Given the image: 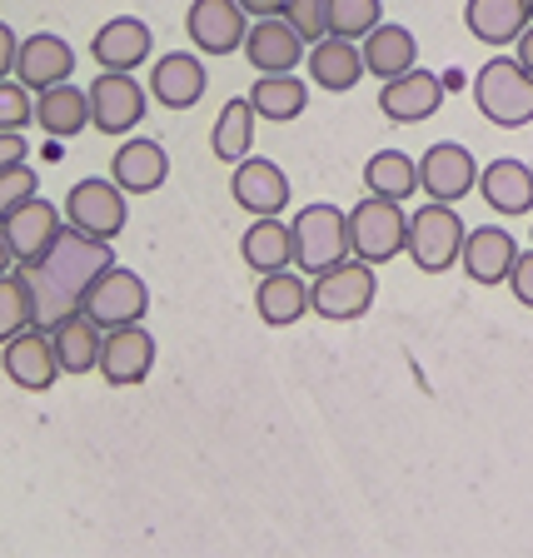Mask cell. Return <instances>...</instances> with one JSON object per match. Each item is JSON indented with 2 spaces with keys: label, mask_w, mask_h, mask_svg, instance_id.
<instances>
[{
  "label": "cell",
  "mask_w": 533,
  "mask_h": 558,
  "mask_svg": "<svg viewBox=\"0 0 533 558\" xmlns=\"http://www.w3.org/2000/svg\"><path fill=\"white\" fill-rule=\"evenodd\" d=\"M110 265H116L110 240L65 225L46 255L35 259V265H25L31 269V284H35V300H40V325H56L65 314L85 310V294L95 290V279Z\"/></svg>",
  "instance_id": "cell-1"
},
{
  "label": "cell",
  "mask_w": 533,
  "mask_h": 558,
  "mask_svg": "<svg viewBox=\"0 0 533 558\" xmlns=\"http://www.w3.org/2000/svg\"><path fill=\"white\" fill-rule=\"evenodd\" d=\"M474 105L479 116L494 120L499 130L533 125V75L519 65V56H494L474 75Z\"/></svg>",
  "instance_id": "cell-2"
},
{
  "label": "cell",
  "mask_w": 533,
  "mask_h": 558,
  "mask_svg": "<svg viewBox=\"0 0 533 558\" xmlns=\"http://www.w3.org/2000/svg\"><path fill=\"white\" fill-rule=\"evenodd\" d=\"M290 230H294V265L310 279L354 255V244H349V215L339 205H304Z\"/></svg>",
  "instance_id": "cell-3"
},
{
  "label": "cell",
  "mask_w": 533,
  "mask_h": 558,
  "mask_svg": "<svg viewBox=\"0 0 533 558\" xmlns=\"http://www.w3.org/2000/svg\"><path fill=\"white\" fill-rule=\"evenodd\" d=\"M464 240H469V230L453 205L429 199L424 209L409 215V259H414L424 275H444L449 265H459V259H464Z\"/></svg>",
  "instance_id": "cell-4"
},
{
  "label": "cell",
  "mask_w": 533,
  "mask_h": 558,
  "mask_svg": "<svg viewBox=\"0 0 533 558\" xmlns=\"http://www.w3.org/2000/svg\"><path fill=\"white\" fill-rule=\"evenodd\" d=\"M374 290H379V279H374V265H370V259H360V255H354V259H339L335 269L314 275V284H310V310L319 314V319L349 325V319L370 314Z\"/></svg>",
  "instance_id": "cell-5"
},
{
  "label": "cell",
  "mask_w": 533,
  "mask_h": 558,
  "mask_svg": "<svg viewBox=\"0 0 533 558\" xmlns=\"http://www.w3.org/2000/svg\"><path fill=\"white\" fill-rule=\"evenodd\" d=\"M349 244L354 255L370 259V265H389L399 259V250H409V215L399 199H360L349 209Z\"/></svg>",
  "instance_id": "cell-6"
},
{
  "label": "cell",
  "mask_w": 533,
  "mask_h": 558,
  "mask_svg": "<svg viewBox=\"0 0 533 558\" xmlns=\"http://www.w3.org/2000/svg\"><path fill=\"white\" fill-rule=\"evenodd\" d=\"M85 314H90L105 335H110V329H125V325H140V319L150 314V290H145V279H140L135 269L110 265L95 279V290L85 294Z\"/></svg>",
  "instance_id": "cell-7"
},
{
  "label": "cell",
  "mask_w": 533,
  "mask_h": 558,
  "mask_svg": "<svg viewBox=\"0 0 533 558\" xmlns=\"http://www.w3.org/2000/svg\"><path fill=\"white\" fill-rule=\"evenodd\" d=\"M145 105H150V90L130 70H100L90 81V110L100 135H130L145 120Z\"/></svg>",
  "instance_id": "cell-8"
},
{
  "label": "cell",
  "mask_w": 533,
  "mask_h": 558,
  "mask_svg": "<svg viewBox=\"0 0 533 558\" xmlns=\"http://www.w3.org/2000/svg\"><path fill=\"white\" fill-rule=\"evenodd\" d=\"M130 220V205H125V190L116 180H81L70 185L65 195V225L85 234H100V240H116Z\"/></svg>",
  "instance_id": "cell-9"
},
{
  "label": "cell",
  "mask_w": 533,
  "mask_h": 558,
  "mask_svg": "<svg viewBox=\"0 0 533 558\" xmlns=\"http://www.w3.org/2000/svg\"><path fill=\"white\" fill-rule=\"evenodd\" d=\"M474 185H479V160L459 140H439V145L424 150V160H419V190L429 199L453 205V199H464Z\"/></svg>",
  "instance_id": "cell-10"
},
{
  "label": "cell",
  "mask_w": 533,
  "mask_h": 558,
  "mask_svg": "<svg viewBox=\"0 0 533 558\" xmlns=\"http://www.w3.org/2000/svg\"><path fill=\"white\" fill-rule=\"evenodd\" d=\"M5 374H11V384L25 389V395H46L50 384L65 374L60 369V354H56V339L46 335V325L5 339Z\"/></svg>",
  "instance_id": "cell-11"
},
{
  "label": "cell",
  "mask_w": 533,
  "mask_h": 558,
  "mask_svg": "<svg viewBox=\"0 0 533 558\" xmlns=\"http://www.w3.org/2000/svg\"><path fill=\"white\" fill-rule=\"evenodd\" d=\"M60 230H65V225H60V209L40 195L5 209V250H11L15 265H35V259L60 240Z\"/></svg>",
  "instance_id": "cell-12"
},
{
  "label": "cell",
  "mask_w": 533,
  "mask_h": 558,
  "mask_svg": "<svg viewBox=\"0 0 533 558\" xmlns=\"http://www.w3.org/2000/svg\"><path fill=\"white\" fill-rule=\"evenodd\" d=\"M155 369V335L145 325H125V329H110L100 349V374L105 384L116 389H135L145 384Z\"/></svg>",
  "instance_id": "cell-13"
},
{
  "label": "cell",
  "mask_w": 533,
  "mask_h": 558,
  "mask_svg": "<svg viewBox=\"0 0 533 558\" xmlns=\"http://www.w3.org/2000/svg\"><path fill=\"white\" fill-rule=\"evenodd\" d=\"M185 31L205 56H230V50H240L250 40L240 0H195L185 15Z\"/></svg>",
  "instance_id": "cell-14"
},
{
  "label": "cell",
  "mask_w": 533,
  "mask_h": 558,
  "mask_svg": "<svg viewBox=\"0 0 533 558\" xmlns=\"http://www.w3.org/2000/svg\"><path fill=\"white\" fill-rule=\"evenodd\" d=\"M444 105V81L434 70H404L399 81H384L379 90V110L384 120H395V125H424Z\"/></svg>",
  "instance_id": "cell-15"
},
{
  "label": "cell",
  "mask_w": 533,
  "mask_h": 558,
  "mask_svg": "<svg viewBox=\"0 0 533 558\" xmlns=\"http://www.w3.org/2000/svg\"><path fill=\"white\" fill-rule=\"evenodd\" d=\"M310 40L294 31L284 15H269V21L250 25V40H244V60L259 70V75H290L300 60H310Z\"/></svg>",
  "instance_id": "cell-16"
},
{
  "label": "cell",
  "mask_w": 533,
  "mask_h": 558,
  "mask_svg": "<svg viewBox=\"0 0 533 558\" xmlns=\"http://www.w3.org/2000/svg\"><path fill=\"white\" fill-rule=\"evenodd\" d=\"M230 195L240 209H250V215H284V205H290V180H284V170H279L275 160H240L234 165V180H230Z\"/></svg>",
  "instance_id": "cell-17"
},
{
  "label": "cell",
  "mask_w": 533,
  "mask_h": 558,
  "mask_svg": "<svg viewBox=\"0 0 533 558\" xmlns=\"http://www.w3.org/2000/svg\"><path fill=\"white\" fill-rule=\"evenodd\" d=\"M205 85H209V75H205V65H199V56H190V50H170V56H160L150 65V100H160L165 110H190V105H199Z\"/></svg>",
  "instance_id": "cell-18"
},
{
  "label": "cell",
  "mask_w": 533,
  "mask_h": 558,
  "mask_svg": "<svg viewBox=\"0 0 533 558\" xmlns=\"http://www.w3.org/2000/svg\"><path fill=\"white\" fill-rule=\"evenodd\" d=\"M155 50V35L145 21L135 15H116V21H105L90 40V56L100 60V70H135L145 65Z\"/></svg>",
  "instance_id": "cell-19"
},
{
  "label": "cell",
  "mask_w": 533,
  "mask_h": 558,
  "mask_svg": "<svg viewBox=\"0 0 533 558\" xmlns=\"http://www.w3.org/2000/svg\"><path fill=\"white\" fill-rule=\"evenodd\" d=\"M513 259H519V240H513L509 230H499V225H479V230H469L464 240V275L474 279V284H509V269Z\"/></svg>",
  "instance_id": "cell-20"
},
{
  "label": "cell",
  "mask_w": 533,
  "mask_h": 558,
  "mask_svg": "<svg viewBox=\"0 0 533 558\" xmlns=\"http://www.w3.org/2000/svg\"><path fill=\"white\" fill-rule=\"evenodd\" d=\"M70 75H75V50L60 40V35L40 31L25 40L21 50V65H15V81L25 85V90H50V85H65Z\"/></svg>",
  "instance_id": "cell-21"
},
{
  "label": "cell",
  "mask_w": 533,
  "mask_h": 558,
  "mask_svg": "<svg viewBox=\"0 0 533 558\" xmlns=\"http://www.w3.org/2000/svg\"><path fill=\"white\" fill-rule=\"evenodd\" d=\"M464 25L484 46H513L533 25V0H464Z\"/></svg>",
  "instance_id": "cell-22"
},
{
  "label": "cell",
  "mask_w": 533,
  "mask_h": 558,
  "mask_svg": "<svg viewBox=\"0 0 533 558\" xmlns=\"http://www.w3.org/2000/svg\"><path fill=\"white\" fill-rule=\"evenodd\" d=\"M110 180L125 195H150L170 180V155H165L160 140H125L120 155L110 160Z\"/></svg>",
  "instance_id": "cell-23"
},
{
  "label": "cell",
  "mask_w": 533,
  "mask_h": 558,
  "mask_svg": "<svg viewBox=\"0 0 533 558\" xmlns=\"http://www.w3.org/2000/svg\"><path fill=\"white\" fill-rule=\"evenodd\" d=\"M35 125L46 130L50 140H70L81 135L85 125H95V110H90V90L81 85H50V90L35 95Z\"/></svg>",
  "instance_id": "cell-24"
},
{
  "label": "cell",
  "mask_w": 533,
  "mask_h": 558,
  "mask_svg": "<svg viewBox=\"0 0 533 558\" xmlns=\"http://www.w3.org/2000/svg\"><path fill=\"white\" fill-rule=\"evenodd\" d=\"M479 195L499 209V215H529L533 209V170L523 160H513V155L488 160L484 170H479Z\"/></svg>",
  "instance_id": "cell-25"
},
{
  "label": "cell",
  "mask_w": 533,
  "mask_h": 558,
  "mask_svg": "<svg viewBox=\"0 0 533 558\" xmlns=\"http://www.w3.org/2000/svg\"><path fill=\"white\" fill-rule=\"evenodd\" d=\"M240 259L255 275H275V269L294 265V230L279 215H259L250 230L240 234Z\"/></svg>",
  "instance_id": "cell-26"
},
{
  "label": "cell",
  "mask_w": 533,
  "mask_h": 558,
  "mask_svg": "<svg viewBox=\"0 0 533 558\" xmlns=\"http://www.w3.org/2000/svg\"><path fill=\"white\" fill-rule=\"evenodd\" d=\"M50 339H56V354H60V369L65 374H90L100 369V349H105V329L95 325L85 310L65 314L50 325Z\"/></svg>",
  "instance_id": "cell-27"
},
{
  "label": "cell",
  "mask_w": 533,
  "mask_h": 558,
  "mask_svg": "<svg viewBox=\"0 0 533 558\" xmlns=\"http://www.w3.org/2000/svg\"><path fill=\"white\" fill-rule=\"evenodd\" d=\"M360 75H370L364 70V50L354 46V40H339V35H329V40H319V46H310V81L319 85V90H354L360 85Z\"/></svg>",
  "instance_id": "cell-28"
},
{
  "label": "cell",
  "mask_w": 533,
  "mask_h": 558,
  "mask_svg": "<svg viewBox=\"0 0 533 558\" xmlns=\"http://www.w3.org/2000/svg\"><path fill=\"white\" fill-rule=\"evenodd\" d=\"M255 310L265 325L284 329V325H300L310 314V284L290 269H275V275H259V290H255Z\"/></svg>",
  "instance_id": "cell-29"
},
{
  "label": "cell",
  "mask_w": 533,
  "mask_h": 558,
  "mask_svg": "<svg viewBox=\"0 0 533 558\" xmlns=\"http://www.w3.org/2000/svg\"><path fill=\"white\" fill-rule=\"evenodd\" d=\"M360 50H364V70L379 75V81H399V75L414 70V60H419V40H414V31H404V25H374V31L360 40Z\"/></svg>",
  "instance_id": "cell-30"
},
{
  "label": "cell",
  "mask_w": 533,
  "mask_h": 558,
  "mask_svg": "<svg viewBox=\"0 0 533 558\" xmlns=\"http://www.w3.org/2000/svg\"><path fill=\"white\" fill-rule=\"evenodd\" d=\"M250 105H255L259 120L290 125V120L304 116V105H310V85L294 81V70H290V75H259L255 90H250Z\"/></svg>",
  "instance_id": "cell-31"
},
{
  "label": "cell",
  "mask_w": 533,
  "mask_h": 558,
  "mask_svg": "<svg viewBox=\"0 0 533 558\" xmlns=\"http://www.w3.org/2000/svg\"><path fill=\"white\" fill-rule=\"evenodd\" d=\"M255 105H250V95H234V100H225L220 120H215V135H209V145H215V160L225 165H240L250 160V145H255Z\"/></svg>",
  "instance_id": "cell-32"
},
{
  "label": "cell",
  "mask_w": 533,
  "mask_h": 558,
  "mask_svg": "<svg viewBox=\"0 0 533 558\" xmlns=\"http://www.w3.org/2000/svg\"><path fill=\"white\" fill-rule=\"evenodd\" d=\"M364 190L379 199H399L404 205L419 190V160H409L404 150H379L364 160Z\"/></svg>",
  "instance_id": "cell-33"
},
{
  "label": "cell",
  "mask_w": 533,
  "mask_h": 558,
  "mask_svg": "<svg viewBox=\"0 0 533 558\" xmlns=\"http://www.w3.org/2000/svg\"><path fill=\"white\" fill-rule=\"evenodd\" d=\"M40 325V300H35V284H31V269L15 265L5 275V314H0V329L5 339L11 335H25V329Z\"/></svg>",
  "instance_id": "cell-34"
},
{
  "label": "cell",
  "mask_w": 533,
  "mask_h": 558,
  "mask_svg": "<svg viewBox=\"0 0 533 558\" xmlns=\"http://www.w3.org/2000/svg\"><path fill=\"white\" fill-rule=\"evenodd\" d=\"M374 25H384V0H329V35L364 40Z\"/></svg>",
  "instance_id": "cell-35"
},
{
  "label": "cell",
  "mask_w": 533,
  "mask_h": 558,
  "mask_svg": "<svg viewBox=\"0 0 533 558\" xmlns=\"http://www.w3.org/2000/svg\"><path fill=\"white\" fill-rule=\"evenodd\" d=\"M284 21H290L310 46H319V40H329V0H290V5H284Z\"/></svg>",
  "instance_id": "cell-36"
},
{
  "label": "cell",
  "mask_w": 533,
  "mask_h": 558,
  "mask_svg": "<svg viewBox=\"0 0 533 558\" xmlns=\"http://www.w3.org/2000/svg\"><path fill=\"white\" fill-rule=\"evenodd\" d=\"M35 90H25L21 81H5L0 85V125L5 130H25V125H35V100H31Z\"/></svg>",
  "instance_id": "cell-37"
},
{
  "label": "cell",
  "mask_w": 533,
  "mask_h": 558,
  "mask_svg": "<svg viewBox=\"0 0 533 558\" xmlns=\"http://www.w3.org/2000/svg\"><path fill=\"white\" fill-rule=\"evenodd\" d=\"M35 195H40V180H35L31 165H11V170L0 174V209H15Z\"/></svg>",
  "instance_id": "cell-38"
},
{
  "label": "cell",
  "mask_w": 533,
  "mask_h": 558,
  "mask_svg": "<svg viewBox=\"0 0 533 558\" xmlns=\"http://www.w3.org/2000/svg\"><path fill=\"white\" fill-rule=\"evenodd\" d=\"M509 290L523 310H533V250H519V259L509 269Z\"/></svg>",
  "instance_id": "cell-39"
},
{
  "label": "cell",
  "mask_w": 533,
  "mask_h": 558,
  "mask_svg": "<svg viewBox=\"0 0 533 558\" xmlns=\"http://www.w3.org/2000/svg\"><path fill=\"white\" fill-rule=\"evenodd\" d=\"M21 50L25 40L11 31V25H0V81H15V65H21Z\"/></svg>",
  "instance_id": "cell-40"
},
{
  "label": "cell",
  "mask_w": 533,
  "mask_h": 558,
  "mask_svg": "<svg viewBox=\"0 0 533 558\" xmlns=\"http://www.w3.org/2000/svg\"><path fill=\"white\" fill-rule=\"evenodd\" d=\"M11 165H25V140H21V130H5V135H0V170H11Z\"/></svg>",
  "instance_id": "cell-41"
},
{
  "label": "cell",
  "mask_w": 533,
  "mask_h": 558,
  "mask_svg": "<svg viewBox=\"0 0 533 558\" xmlns=\"http://www.w3.org/2000/svg\"><path fill=\"white\" fill-rule=\"evenodd\" d=\"M244 15H259V21H269V15H284V5L290 0H240Z\"/></svg>",
  "instance_id": "cell-42"
},
{
  "label": "cell",
  "mask_w": 533,
  "mask_h": 558,
  "mask_svg": "<svg viewBox=\"0 0 533 558\" xmlns=\"http://www.w3.org/2000/svg\"><path fill=\"white\" fill-rule=\"evenodd\" d=\"M513 46H519V65H523V70H529V75H533V25H529V31L519 35V40H513Z\"/></svg>",
  "instance_id": "cell-43"
},
{
  "label": "cell",
  "mask_w": 533,
  "mask_h": 558,
  "mask_svg": "<svg viewBox=\"0 0 533 558\" xmlns=\"http://www.w3.org/2000/svg\"><path fill=\"white\" fill-rule=\"evenodd\" d=\"M529 240H533V230H529Z\"/></svg>",
  "instance_id": "cell-44"
}]
</instances>
